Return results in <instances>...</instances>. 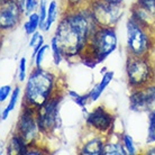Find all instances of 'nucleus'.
<instances>
[{"mask_svg":"<svg viewBox=\"0 0 155 155\" xmlns=\"http://www.w3.org/2000/svg\"><path fill=\"white\" fill-rule=\"evenodd\" d=\"M98 27L90 8L68 9L58 21L53 38L65 58L81 56Z\"/></svg>","mask_w":155,"mask_h":155,"instance_id":"obj_1","label":"nucleus"},{"mask_svg":"<svg viewBox=\"0 0 155 155\" xmlns=\"http://www.w3.org/2000/svg\"><path fill=\"white\" fill-rule=\"evenodd\" d=\"M132 18L150 28L155 23V0H137L132 7Z\"/></svg>","mask_w":155,"mask_h":155,"instance_id":"obj_12","label":"nucleus"},{"mask_svg":"<svg viewBox=\"0 0 155 155\" xmlns=\"http://www.w3.org/2000/svg\"><path fill=\"white\" fill-rule=\"evenodd\" d=\"M155 69L150 56H130L126 63V75L132 89L145 87L153 82Z\"/></svg>","mask_w":155,"mask_h":155,"instance_id":"obj_4","label":"nucleus"},{"mask_svg":"<svg viewBox=\"0 0 155 155\" xmlns=\"http://www.w3.org/2000/svg\"><path fill=\"white\" fill-rule=\"evenodd\" d=\"M51 48H52V55H53V61H54L55 65H60L62 62V58H64L62 54V52L58 47V43L54 38H52L51 41Z\"/></svg>","mask_w":155,"mask_h":155,"instance_id":"obj_22","label":"nucleus"},{"mask_svg":"<svg viewBox=\"0 0 155 155\" xmlns=\"http://www.w3.org/2000/svg\"><path fill=\"white\" fill-rule=\"evenodd\" d=\"M12 87L10 85H2L0 88V102H4L7 100L8 96L12 93Z\"/></svg>","mask_w":155,"mask_h":155,"instance_id":"obj_29","label":"nucleus"},{"mask_svg":"<svg viewBox=\"0 0 155 155\" xmlns=\"http://www.w3.org/2000/svg\"><path fill=\"white\" fill-rule=\"evenodd\" d=\"M117 48V35L114 27H99L94 31L89 44L82 53L85 63L91 62L94 66L101 63Z\"/></svg>","mask_w":155,"mask_h":155,"instance_id":"obj_3","label":"nucleus"},{"mask_svg":"<svg viewBox=\"0 0 155 155\" xmlns=\"http://www.w3.org/2000/svg\"><path fill=\"white\" fill-rule=\"evenodd\" d=\"M44 45V37L43 35L39 33V31H35L33 35H31V38L29 41V47L33 48V58L36 55V53L41 50V47Z\"/></svg>","mask_w":155,"mask_h":155,"instance_id":"obj_21","label":"nucleus"},{"mask_svg":"<svg viewBox=\"0 0 155 155\" xmlns=\"http://www.w3.org/2000/svg\"><path fill=\"white\" fill-rule=\"evenodd\" d=\"M27 61L26 58H21L19 61V68H18V81L24 82L26 79V70H27Z\"/></svg>","mask_w":155,"mask_h":155,"instance_id":"obj_28","label":"nucleus"},{"mask_svg":"<svg viewBox=\"0 0 155 155\" xmlns=\"http://www.w3.org/2000/svg\"><path fill=\"white\" fill-rule=\"evenodd\" d=\"M38 133L39 129L37 120H36V109L27 107V106H23L16 134L23 137L24 140L31 145L37 138Z\"/></svg>","mask_w":155,"mask_h":155,"instance_id":"obj_8","label":"nucleus"},{"mask_svg":"<svg viewBox=\"0 0 155 155\" xmlns=\"http://www.w3.org/2000/svg\"><path fill=\"white\" fill-rule=\"evenodd\" d=\"M58 2L55 0H52L48 4V10H47V18L46 21L43 26L42 31H48L52 27V25L54 24V21L58 19Z\"/></svg>","mask_w":155,"mask_h":155,"instance_id":"obj_16","label":"nucleus"},{"mask_svg":"<svg viewBox=\"0 0 155 155\" xmlns=\"http://www.w3.org/2000/svg\"><path fill=\"white\" fill-rule=\"evenodd\" d=\"M24 10L16 0L1 1L0 12V27L2 31H10L19 24Z\"/></svg>","mask_w":155,"mask_h":155,"instance_id":"obj_10","label":"nucleus"},{"mask_svg":"<svg viewBox=\"0 0 155 155\" xmlns=\"http://www.w3.org/2000/svg\"><path fill=\"white\" fill-rule=\"evenodd\" d=\"M147 154L148 155H155V147H152L151 150H148Z\"/></svg>","mask_w":155,"mask_h":155,"instance_id":"obj_32","label":"nucleus"},{"mask_svg":"<svg viewBox=\"0 0 155 155\" xmlns=\"http://www.w3.org/2000/svg\"><path fill=\"white\" fill-rule=\"evenodd\" d=\"M146 143H155V108L148 111V129H147V138Z\"/></svg>","mask_w":155,"mask_h":155,"instance_id":"obj_20","label":"nucleus"},{"mask_svg":"<svg viewBox=\"0 0 155 155\" xmlns=\"http://www.w3.org/2000/svg\"><path fill=\"white\" fill-rule=\"evenodd\" d=\"M39 23H41V19H39V15L38 12H33L28 16L27 21L24 24V29H25V33L27 35H33L35 31H37V28L39 27Z\"/></svg>","mask_w":155,"mask_h":155,"instance_id":"obj_17","label":"nucleus"},{"mask_svg":"<svg viewBox=\"0 0 155 155\" xmlns=\"http://www.w3.org/2000/svg\"><path fill=\"white\" fill-rule=\"evenodd\" d=\"M152 62H153V65H154V69H155V54H154V58L152 60Z\"/></svg>","mask_w":155,"mask_h":155,"instance_id":"obj_33","label":"nucleus"},{"mask_svg":"<svg viewBox=\"0 0 155 155\" xmlns=\"http://www.w3.org/2000/svg\"><path fill=\"white\" fill-rule=\"evenodd\" d=\"M47 10H48V5H47V0H39V6H38V15H39V28L42 29L44 24L46 21L47 18Z\"/></svg>","mask_w":155,"mask_h":155,"instance_id":"obj_24","label":"nucleus"},{"mask_svg":"<svg viewBox=\"0 0 155 155\" xmlns=\"http://www.w3.org/2000/svg\"><path fill=\"white\" fill-rule=\"evenodd\" d=\"M69 96H70V97L73 99L74 102H75L78 106H80L81 108H83V107L87 105L88 100H90L89 93H88V94H85V96H81V94L74 92V91H69Z\"/></svg>","mask_w":155,"mask_h":155,"instance_id":"obj_26","label":"nucleus"},{"mask_svg":"<svg viewBox=\"0 0 155 155\" xmlns=\"http://www.w3.org/2000/svg\"><path fill=\"white\" fill-rule=\"evenodd\" d=\"M129 108L136 113L150 111L155 108V84L133 89L129 96Z\"/></svg>","mask_w":155,"mask_h":155,"instance_id":"obj_9","label":"nucleus"},{"mask_svg":"<svg viewBox=\"0 0 155 155\" xmlns=\"http://www.w3.org/2000/svg\"><path fill=\"white\" fill-rule=\"evenodd\" d=\"M90 9L100 27H114L123 15L121 4H111L105 0H92Z\"/></svg>","mask_w":155,"mask_h":155,"instance_id":"obj_6","label":"nucleus"},{"mask_svg":"<svg viewBox=\"0 0 155 155\" xmlns=\"http://www.w3.org/2000/svg\"><path fill=\"white\" fill-rule=\"evenodd\" d=\"M19 96H20V88L19 87H16L15 89L12 90V97H10V101H9V104L7 105V107L2 110V113H1V120H6L9 116V114L12 113V110L15 109L16 107V104H17V101L19 99Z\"/></svg>","mask_w":155,"mask_h":155,"instance_id":"obj_19","label":"nucleus"},{"mask_svg":"<svg viewBox=\"0 0 155 155\" xmlns=\"http://www.w3.org/2000/svg\"><path fill=\"white\" fill-rule=\"evenodd\" d=\"M85 124L93 130L100 134H105L113 127L114 116L106 110L104 106H98L87 116Z\"/></svg>","mask_w":155,"mask_h":155,"instance_id":"obj_11","label":"nucleus"},{"mask_svg":"<svg viewBox=\"0 0 155 155\" xmlns=\"http://www.w3.org/2000/svg\"><path fill=\"white\" fill-rule=\"evenodd\" d=\"M121 142H123L125 148H126V151H127V154H129V155L136 154L137 150H136L135 143H134V140H133V137L129 135V134H124V135H123V138H121Z\"/></svg>","mask_w":155,"mask_h":155,"instance_id":"obj_23","label":"nucleus"},{"mask_svg":"<svg viewBox=\"0 0 155 155\" xmlns=\"http://www.w3.org/2000/svg\"><path fill=\"white\" fill-rule=\"evenodd\" d=\"M28 147H29V144L26 143L23 137H20L18 134H15L12 137V140H10V151H14L17 154L27 155Z\"/></svg>","mask_w":155,"mask_h":155,"instance_id":"obj_15","label":"nucleus"},{"mask_svg":"<svg viewBox=\"0 0 155 155\" xmlns=\"http://www.w3.org/2000/svg\"><path fill=\"white\" fill-rule=\"evenodd\" d=\"M105 140L102 137H93L91 140L83 143L80 148V154L82 155H102L105 148Z\"/></svg>","mask_w":155,"mask_h":155,"instance_id":"obj_13","label":"nucleus"},{"mask_svg":"<svg viewBox=\"0 0 155 155\" xmlns=\"http://www.w3.org/2000/svg\"><path fill=\"white\" fill-rule=\"evenodd\" d=\"M51 47L48 46V45H43L42 47H41V50L36 53V55L34 56V61H35V68H42V63H43V60H44V58H45V55H46V53L50 51Z\"/></svg>","mask_w":155,"mask_h":155,"instance_id":"obj_25","label":"nucleus"},{"mask_svg":"<svg viewBox=\"0 0 155 155\" xmlns=\"http://www.w3.org/2000/svg\"><path fill=\"white\" fill-rule=\"evenodd\" d=\"M104 154L105 155H126L127 151L125 148L124 144L116 142H108L105 144V148H104Z\"/></svg>","mask_w":155,"mask_h":155,"instance_id":"obj_18","label":"nucleus"},{"mask_svg":"<svg viewBox=\"0 0 155 155\" xmlns=\"http://www.w3.org/2000/svg\"><path fill=\"white\" fill-rule=\"evenodd\" d=\"M64 1L68 6V9H75V8L81 7L85 0H64Z\"/></svg>","mask_w":155,"mask_h":155,"instance_id":"obj_30","label":"nucleus"},{"mask_svg":"<svg viewBox=\"0 0 155 155\" xmlns=\"http://www.w3.org/2000/svg\"><path fill=\"white\" fill-rule=\"evenodd\" d=\"M114 74H115L114 73V71H108V72H106V73L104 74V77H102V79H101V81L99 82L98 84L94 85L92 89H91V91L89 92L90 101H93V102H94V101H97L98 99L100 98V96L106 90V88L108 87V84L113 81Z\"/></svg>","mask_w":155,"mask_h":155,"instance_id":"obj_14","label":"nucleus"},{"mask_svg":"<svg viewBox=\"0 0 155 155\" xmlns=\"http://www.w3.org/2000/svg\"><path fill=\"white\" fill-rule=\"evenodd\" d=\"M105 1H108L111 4H121L123 2V0H105Z\"/></svg>","mask_w":155,"mask_h":155,"instance_id":"obj_31","label":"nucleus"},{"mask_svg":"<svg viewBox=\"0 0 155 155\" xmlns=\"http://www.w3.org/2000/svg\"><path fill=\"white\" fill-rule=\"evenodd\" d=\"M39 6V2L37 0H26L25 1V6H24V15L29 16L31 14L35 12L37 7Z\"/></svg>","mask_w":155,"mask_h":155,"instance_id":"obj_27","label":"nucleus"},{"mask_svg":"<svg viewBox=\"0 0 155 155\" xmlns=\"http://www.w3.org/2000/svg\"><path fill=\"white\" fill-rule=\"evenodd\" d=\"M148 28L142 26L134 18L127 20V46L128 55L130 56H146L152 47L151 36L147 33Z\"/></svg>","mask_w":155,"mask_h":155,"instance_id":"obj_5","label":"nucleus"},{"mask_svg":"<svg viewBox=\"0 0 155 155\" xmlns=\"http://www.w3.org/2000/svg\"><path fill=\"white\" fill-rule=\"evenodd\" d=\"M56 78L51 71L35 68L31 71L24 90L23 106L39 109L54 96Z\"/></svg>","mask_w":155,"mask_h":155,"instance_id":"obj_2","label":"nucleus"},{"mask_svg":"<svg viewBox=\"0 0 155 155\" xmlns=\"http://www.w3.org/2000/svg\"><path fill=\"white\" fill-rule=\"evenodd\" d=\"M61 96L55 93L44 106L36 110V120L38 129L42 134L52 133L58 128V104Z\"/></svg>","mask_w":155,"mask_h":155,"instance_id":"obj_7","label":"nucleus"}]
</instances>
